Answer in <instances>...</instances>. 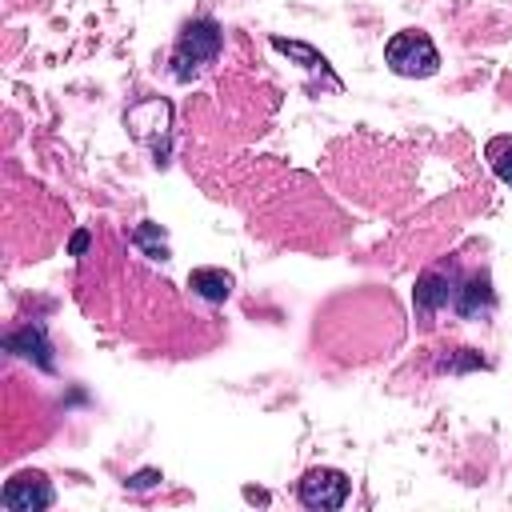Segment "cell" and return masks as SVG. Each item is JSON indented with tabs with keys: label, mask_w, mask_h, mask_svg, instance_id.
Here are the masks:
<instances>
[{
	"label": "cell",
	"mask_w": 512,
	"mask_h": 512,
	"mask_svg": "<svg viewBox=\"0 0 512 512\" xmlns=\"http://www.w3.org/2000/svg\"><path fill=\"white\" fill-rule=\"evenodd\" d=\"M220 48H224V32H220V24L212 16H200V20L184 24V32L176 40V52H172V76L176 80L196 76V68L212 64L220 56Z\"/></svg>",
	"instance_id": "obj_1"
},
{
	"label": "cell",
	"mask_w": 512,
	"mask_h": 512,
	"mask_svg": "<svg viewBox=\"0 0 512 512\" xmlns=\"http://www.w3.org/2000/svg\"><path fill=\"white\" fill-rule=\"evenodd\" d=\"M384 60H388V68L396 76H408V80H424V76H432L440 68V52H436L432 36L420 32V28L396 32L388 40V48H384Z\"/></svg>",
	"instance_id": "obj_2"
},
{
	"label": "cell",
	"mask_w": 512,
	"mask_h": 512,
	"mask_svg": "<svg viewBox=\"0 0 512 512\" xmlns=\"http://www.w3.org/2000/svg\"><path fill=\"white\" fill-rule=\"evenodd\" d=\"M128 128L140 144L152 148L156 164H168V148H172V104L152 96V100H140L136 108H128Z\"/></svg>",
	"instance_id": "obj_3"
},
{
	"label": "cell",
	"mask_w": 512,
	"mask_h": 512,
	"mask_svg": "<svg viewBox=\"0 0 512 512\" xmlns=\"http://www.w3.org/2000/svg\"><path fill=\"white\" fill-rule=\"evenodd\" d=\"M352 484L340 468H308L300 480H296V500L312 512H332V508H344Z\"/></svg>",
	"instance_id": "obj_4"
},
{
	"label": "cell",
	"mask_w": 512,
	"mask_h": 512,
	"mask_svg": "<svg viewBox=\"0 0 512 512\" xmlns=\"http://www.w3.org/2000/svg\"><path fill=\"white\" fill-rule=\"evenodd\" d=\"M496 308V292H492V280L488 272H468V276H456V292H452V312L460 320H484L488 312Z\"/></svg>",
	"instance_id": "obj_5"
},
{
	"label": "cell",
	"mask_w": 512,
	"mask_h": 512,
	"mask_svg": "<svg viewBox=\"0 0 512 512\" xmlns=\"http://www.w3.org/2000/svg\"><path fill=\"white\" fill-rule=\"evenodd\" d=\"M52 500H56V492L40 472H20L0 492V504L8 512H40V508H52Z\"/></svg>",
	"instance_id": "obj_6"
},
{
	"label": "cell",
	"mask_w": 512,
	"mask_h": 512,
	"mask_svg": "<svg viewBox=\"0 0 512 512\" xmlns=\"http://www.w3.org/2000/svg\"><path fill=\"white\" fill-rule=\"evenodd\" d=\"M456 276L460 272H440V268H428L416 276V288H412V308L420 316H436L440 308L452 304V292H456Z\"/></svg>",
	"instance_id": "obj_7"
},
{
	"label": "cell",
	"mask_w": 512,
	"mask_h": 512,
	"mask_svg": "<svg viewBox=\"0 0 512 512\" xmlns=\"http://www.w3.org/2000/svg\"><path fill=\"white\" fill-rule=\"evenodd\" d=\"M4 348H8L12 356H24V360H32L36 368L52 372V344H48L44 324H24V328L8 332V336H4Z\"/></svg>",
	"instance_id": "obj_8"
},
{
	"label": "cell",
	"mask_w": 512,
	"mask_h": 512,
	"mask_svg": "<svg viewBox=\"0 0 512 512\" xmlns=\"http://www.w3.org/2000/svg\"><path fill=\"white\" fill-rule=\"evenodd\" d=\"M232 276L224 272V268H192L188 272V288L200 296V300H208V304H224L228 296H232Z\"/></svg>",
	"instance_id": "obj_9"
},
{
	"label": "cell",
	"mask_w": 512,
	"mask_h": 512,
	"mask_svg": "<svg viewBox=\"0 0 512 512\" xmlns=\"http://www.w3.org/2000/svg\"><path fill=\"white\" fill-rule=\"evenodd\" d=\"M272 48H276V52H284V56H296V60H300L308 72H320V76H328V80L336 84V76L328 72V60H324V56H320L312 44H300V40H284V36H272ZM336 88H340V84H336Z\"/></svg>",
	"instance_id": "obj_10"
},
{
	"label": "cell",
	"mask_w": 512,
	"mask_h": 512,
	"mask_svg": "<svg viewBox=\"0 0 512 512\" xmlns=\"http://www.w3.org/2000/svg\"><path fill=\"white\" fill-rule=\"evenodd\" d=\"M132 244L136 248H144L152 260H168V244H164V232H160V224H140L136 232H132Z\"/></svg>",
	"instance_id": "obj_11"
},
{
	"label": "cell",
	"mask_w": 512,
	"mask_h": 512,
	"mask_svg": "<svg viewBox=\"0 0 512 512\" xmlns=\"http://www.w3.org/2000/svg\"><path fill=\"white\" fill-rule=\"evenodd\" d=\"M488 160H492V172H496L504 184H512V136L488 140Z\"/></svg>",
	"instance_id": "obj_12"
},
{
	"label": "cell",
	"mask_w": 512,
	"mask_h": 512,
	"mask_svg": "<svg viewBox=\"0 0 512 512\" xmlns=\"http://www.w3.org/2000/svg\"><path fill=\"white\" fill-rule=\"evenodd\" d=\"M484 368V356L476 348H452L448 356H440V372H472Z\"/></svg>",
	"instance_id": "obj_13"
},
{
	"label": "cell",
	"mask_w": 512,
	"mask_h": 512,
	"mask_svg": "<svg viewBox=\"0 0 512 512\" xmlns=\"http://www.w3.org/2000/svg\"><path fill=\"white\" fill-rule=\"evenodd\" d=\"M156 480H160V472H156V468H140V472L128 480V488H140V492H144V488H152Z\"/></svg>",
	"instance_id": "obj_14"
},
{
	"label": "cell",
	"mask_w": 512,
	"mask_h": 512,
	"mask_svg": "<svg viewBox=\"0 0 512 512\" xmlns=\"http://www.w3.org/2000/svg\"><path fill=\"white\" fill-rule=\"evenodd\" d=\"M88 240H92V236H88V228H80V232L72 236V244H68V252H72V256H84V248H88Z\"/></svg>",
	"instance_id": "obj_15"
}]
</instances>
